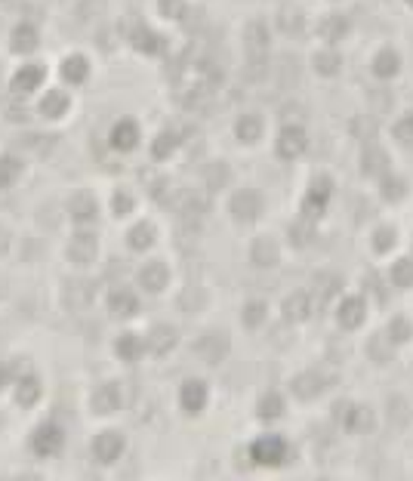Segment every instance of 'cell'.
Instances as JSON below:
<instances>
[{
    "instance_id": "cell-2",
    "label": "cell",
    "mask_w": 413,
    "mask_h": 481,
    "mask_svg": "<svg viewBox=\"0 0 413 481\" xmlns=\"http://www.w3.org/2000/svg\"><path fill=\"white\" fill-rule=\"evenodd\" d=\"M96 256H99V240L93 231L87 229H81L77 235L72 238V244H68V262H74L77 269H87L96 262Z\"/></svg>"
},
{
    "instance_id": "cell-17",
    "label": "cell",
    "mask_w": 413,
    "mask_h": 481,
    "mask_svg": "<svg viewBox=\"0 0 413 481\" xmlns=\"http://www.w3.org/2000/svg\"><path fill=\"white\" fill-rule=\"evenodd\" d=\"M176 343V337H173V327H167V324H161V327H154L151 330V337H148V348H151L154 355H163V352H170Z\"/></svg>"
},
{
    "instance_id": "cell-13",
    "label": "cell",
    "mask_w": 413,
    "mask_h": 481,
    "mask_svg": "<svg viewBox=\"0 0 413 481\" xmlns=\"http://www.w3.org/2000/svg\"><path fill=\"white\" fill-rule=\"evenodd\" d=\"M62 77H65L72 87H81V83H87V77H90V62H87V56H81V53H72V56L62 62Z\"/></svg>"
},
{
    "instance_id": "cell-11",
    "label": "cell",
    "mask_w": 413,
    "mask_h": 481,
    "mask_svg": "<svg viewBox=\"0 0 413 481\" xmlns=\"http://www.w3.org/2000/svg\"><path fill=\"white\" fill-rule=\"evenodd\" d=\"M68 105H72V99H68L65 90H46L43 99H41V105H37V114L46 118V121H56V118H62V114L68 111Z\"/></svg>"
},
{
    "instance_id": "cell-21",
    "label": "cell",
    "mask_w": 413,
    "mask_h": 481,
    "mask_svg": "<svg viewBox=\"0 0 413 481\" xmlns=\"http://www.w3.org/2000/svg\"><path fill=\"white\" fill-rule=\"evenodd\" d=\"M170 149H173V136H161L158 142L151 145V154H154V158H167Z\"/></svg>"
},
{
    "instance_id": "cell-10",
    "label": "cell",
    "mask_w": 413,
    "mask_h": 481,
    "mask_svg": "<svg viewBox=\"0 0 413 481\" xmlns=\"http://www.w3.org/2000/svg\"><path fill=\"white\" fill-rule=\"evenodd\" d=\"M37 43H41V34H37V28L31 25V22H22V25L13 28V34H10V50L13 53L28 56V53L37 50Z\"/></svg>"
},
{
    "instance_id": "cell-3",
    "label": "cell",
    "mask_w": 413,
    "mask_h": 481,
    "mask_svg": "<svg viewBox=\"0 0 413 481\" xmlns=\"http://www.w3.org/2000/svg\"><path fill=\"white\" fill-rule=\"evenodd\" d=\"M123 447H127V441H123V435L118 429H105L93 438V456H96L99 463H105V466H111V463L121 460Z\"/></svg>"
},
{
    "instance_id": "cell-15",
    "label": "cell",
    "mask_w": 413,
    "mask_h": 481,
    "mask_svg": "<svg viewBox=\"0 0 413 481\" xmlns=\"http://www.w3.org/2000/svg\"><path fill=\"white\" fill-rule=\"evenodd\" d=\"M114 352H118L121 361H139L145 352V339L139 333H121L118 343H114Z\"/></svg>"
},
{
    "instance_id": "cell-19",
    "label": "cell",
    "mask_w": 413,
    "mask_h": 481,
    "mask_svg": "<svg viewBox=\"0 0 413 481\" xmlns=\"http://www.w3.org/2000/svg\"><path fill=\"white\" fill-rule=\"evenodd\" d=\"M111 210H114V216H130L136 210V198L130 195L127 189H118L111 198Z\"/></svg>"
},
{
    "instance_id": "cell-5",
    "label": "cell",
    "mask_w": 413,
    "mask_h": 481,
    "mask_svg": "<svg viewBox=\"0 0 413 481\" xmlns=\"http://www.w3.org/2000/svg\"><path fill=\"white\" fill-rule=\"evenodd\" d=\"M68 216L77 222V226H93L96 222V216H99V204H96V198L90 195V191H77V195L68 201Z\"/></svg>"
},
{
    "instance_id": "cell-22",
    "label": "cell",
    "mask_w": 413,
    "mask_h": 481,
    "mask_svg": "<svg viewBox=\"0 0 413 481\" xmlns=\"http://www.w3.org/2000/svg\"><path fill=\"white\" fill-rule=\"evenodd\" d=\"M198 383H189V386H185V389H182V401H185V405H189V407H194V405H198Z\"/></svg>"
},
{
    "instance_id": "cell-26",
    "label": "cell",
    "mask_w": 413,
    "mask_h": 481,
    "mask_svg": "<svg viewBox=\"0 0 413 481\" xmlns=\"http://www.w3.org/2000/svg\"><path fill=\"white\" fill-rule=\"evenodd\" d=\"M4 4H6V0H4Z\"/></svg>"
},
{
    "instance_id": "cell-12",
    "label": "cell",
    "mask_w": 413,
    "mask_h": 481,
    "mask_svg": "<svg viewBox=\"0 0 413 481\" xmlns=\"http://www.w3.org/2000/svg\"><path fill=\"white\" fill-rule=\"evenodd\" d=\"M15 401H19L22 407H34L37 401H41V379L34 374H22L15 379Z\"/></svg>"
},
{
    "instance_id": "cell-4",
    "label": "cell",
    "mask_w": 413,
    "mask_h": 481,
    "mask_svg": "<svg viewBox=\"0 0 413 481\" xmlns=\"http://www.w3.org/2000/svg\"><path fill=\"white\" fill-rule=\"evenodd\" d=\"M43 77H46V68L41 65V62H31V65H22L19 72L13 74V81H10L13 96H28V93H34V90L43 83Z\"/></svg>"
},
{
    "instance_id": "cell-6",
    "label": "cell",
    "mask_w": 413,
    "mask_h": 481,
    "mask_svg": "<svg viewBox=\"0 0 413 481\" xmlns=\"http://www.w3.org/2000/svg\"><path fill=\"white\" fill-rule=\"evenodd\" d=\"M93 297H96V284L93 281H81V278H77V281H68V287H65V306L72 309V312H87Z\"/></svg>"
},
{
    "instance_id": "cell-25",
    "label": "cell",
    "mask_w": 413,
    "mask_h": 481,
    "mask_svg": "<svg viewBox=\"0 0 413 481\" xmlns=\"http://www.w3.org/2000/svg\"><path fill=\"white\" fill-rule=\"evenodd\" d=\"M10 383V367H0V389Z\"/></svg>"
},
{
    "instance_id": "cell-20",
    "label": "cell",
    "mask_w": 413,
    "mask_h": 481,
    "mask_svg": "<svg viewBox=\"0 0 413 481\" xmlns=\"http://www.w3.org/2000/svg\"><path fill=\"white\" fill-rule=\"evenodd\" d=\"M53 145V136H22V149L28 151H43Z\"/></svg>"
},
{
    "instance_id": "cell-16",
    "label": "cell",
    "mask_w": 413,
    "mask_h": 481,
    "mask_svg": "<svg viewBox=\"0 0 413 481\" xmlns=\"http://www.w3.org/2000/svg\"><path fill=\"white\" fill-rule=\"evenodd\" d=\"M151 244H154V229L148 226V222H136V226L127 231V247H130L133 253L148 250Z\"/></svg>"
},
{
    "instance_id": "cell-1",
    "label": "cell",
    "mask_w": 413,
    "mask_h": 481,
    "mask_svg": "<svg viewBox=\"0 0 413 481\" xmlns=\"http://www.w3.org/2000/svg\"><path fill=\"white\" fill-rule=\"evenodd\" d=\"M62 445H65V432H62V426H56V423L37 426L28 438V447L37 456H56L62 451Z\"/></svg>"
},
{
    "instance_id": "cell-18",
    "label": "cell",
    "mask_w": 413,
    "mask_h": 481,
    "mask_svg": "<svg viewBox=\"0 0 413 481\" xmlns=\"http://www.w3.org/2000/svg\"><path fill=\"white\" fill-rule=\"evenodd\" d=\"M22 173V164L15 158H10V154H0V189H6V185H13L15 179H19Z\"/></svg>"
},
{
    "instance_id": "cell-8",
    "label": "cell",
    "mask_w": 413,
    "mask_h": 481,
    "mask_svg": "<svg viewBox=\"0 0 413 481\" xmlns=\"http://www.w3.org/2000/svg\"><path fill=\"white\" fill-rule=\"evenodd\" d=\"M108 142H111L114 151H133L136 145H139V127H136V121H130V118L118 121L111 127V136H108Z\"/></svg>"
},
{
    "instance_id": "cell-9",
    "label": "cell",
    "mask_w": 413,
    "mask_h": 481,
    "mask_svg": "<svg viewBox=\"0 0 413 481\" xmlns=\"http://www.w3.org/2000/svg\"><path fill=\"white\" fill-rule=\"evenodd\" d=\"M108 312L114 318H133L139 312V297L133 290H127V287H114L108 293Z\"/></svg>"
},
{
    "instance_id": "cell-24",
    "label": "cell",
    "mask_w": 413,
    "mask_h": 481,
    "mask_svg": "<svg viewBox=\"0 0 413 481\" xmlns=\"http://www.w3.org/2000/svg\"><path fill=\"white\" fill-rule=\"evenodd\" d=\"M6 250H10V229L0 226V256H4Z\"/></svg>"
},
{
    "instance_id": "cell-23",
    "label": "cell",
    "mask_w": 413,
    "mask_h": 481,
    "mask_svg": "<svg viewBox=\"0 0 413 481\" xmlns=\"http://www.w3.org/2000/svg\"><path fill=\"white\" fill-rule=\"evenodd\" d=\"M6 121H28V108H22V105L6 108Z\"/></svg>"
},
{
    "instance_id": "cell-14",
    "label": "cell",
    "mask_w": 413,
    "mask_h": 481,
    "mask_svg": "<svg viewBox=\"0 0 413 481\" xmlns=\"http://www.w3.org/2000/svg\"><path fill=\"white\" fill-rule=\"evenodd\" d=\"M139 287L148 293H158L167 287V269H163V262H148L139 271Z\"/></svg>"
},
{
    "instance_id": "cell-7",
    "label": "cell",
    "mask_w": 413,
    "mask_h": 481,
    "mask_svg": "<svg viewBox=\"0 0 413 481\" xmlns=\"http://www.w3.org/2000/svg\"><path fill=\"white\" fill-rule=\"evenodd\" d=\"M90 407L96 410V414H118L121 410V386L118 383L96 386V392H93V398H90Z\"/></svg>"
}]
</instances>
